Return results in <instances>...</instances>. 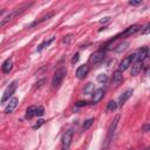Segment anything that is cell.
Masks as SVG:
<instances>
[{
  "instance_id": "6da1fadb",
  "label": "cell",
  "mask_w": 150,
  "mask_h": 150,
  "mask_svg": "<svg viewBox=\"0 0 150 150\" xmlns=\"http://www.w3.org/2000/svg\"><path fill=\"white\" fill-rule=\"evenodd\" d=\"M30 6H32V4H25V5H23V6H21L20 8H16L15 11H13V12H12L11 14H8L6 18H4L2 20H0V27H2L4 25H6V23H7V22H9L11 20H13L15 16L20 15L21 13H23V12H25L27 8H29Z\"/></svg>"
},
{
  "instance_id": "7a4b0ae2",
  "label": "cell",
  "mask_w": 150,
  "mask_h": 150,
  "mask_svg": "<svg viewBox=\"0 0 150 150\" xmlns=\"http://www.w3.org/2000/svg\"><path fill=\"white\" fill-rule=\"evenodd\" d=\"M64 75H66V69L64 68H60L54 73V76H53V80H52L53 88H59L60 87V84L62 83V81L64 79Z\"/></svg>"
},
{
  "instance_id": "3957f363",
  "label": "cell",
  "mask_w": 150,
  "mask_h": 150,
  "mask_svg": "<svg viewBox=\"0 0 150 150\" xmlns=\"http://www.w3.org/2000/svg\"><path fill=\"white\" fill-rule=\"evenodd\" d=\"M71 141H73V130H67L63 134L62 139H61V149L68 150L70 144H71Z\"/></svg>"
},
{
  "instance_id": "277c9868",
  "label": "cell",
  "mask_w": 150,
  "mask_h": 150,
  "mask_svg": "<svg viewBox=\"0 0 150 150\" xmlns=\"http://www.w3.org/2000/svg\"><path fill=\"white\" fill-rule=\"evenodd\" d=\"M16 87H18V81H16V80H14L13 82L9 83V86L7 87V89L5 90V93H4V95H2V98H1V102H2V103L9 100V97H11V96L14 94V91L16 90Z\"/></svg>"
},
{
  "instance_id": "5b68a950",
  "label": "cell",
  "mask_w": 150,
  "mask_h": 150,
  "mask_svg": "<svg viewBox=\"0 0 150 150\" xmlns=\"http://www.w3.org/2000/svg\"><path fill=\"white\" fill-rule=\"evenodd\" d=\"M120 120V116H116L112 121V123L110 124L109 129H108V134H107V137H105V143H104V148L109 145V143L112 141V136H114V132H115V129H116V125H117V122Z\"/></svg>"
},
{
  "instance_id": "8992f818",
  "label": "cell",
  "mask_w": 150,
  "mask_h": 150,
  "mask_svg": "<svg viewBox=\"0 0 150 150\" xmlns=\"http://www.w3.org/2000/svg\"><path fill=\"white\" fill-rule=\"evenodd\" d=\"M135 60V54H130V55H128V56H125L122 61H121V63H120V71H124L125 69H128L130 66H131V63H132V61Z\"/></svg>"
},
{
  "instance_id": "52a82bcc",
  "label": "cell",
  "mask_w": 150,
  "mask_h": 150,
  "mask_svg": "<svg viewBox=\"0 0 150 150\" xmlns=\"http://www.w3.org/2000/svg\"><path fill=\"white\" fill-rule=\"evenodd\" d=\"M103 59H104V53H103L102 50H97V52L93 53V54L89 56V63H90V64H97V63H100Z\"/></svg>"
},
{
  "instance_id": "ba28073f",
  "label": "cell",
  "mask_w": 150,
  "mask_h": 150,
  "mask_svg": "<svg viewBox=\"0 0 150 150\" xmlns=\"http://www.w3.org/2000/svg\"><path fill=\"white\" fill-rule=\"evenodd\" d=\"M139 26L138 25H132V26H130V27H128V28H125L121 34H118V35H116L115 36V39H117V38H120V36H130V35H132V34H135L137 30H139Z\"/></svg>"
},
{
  "instance_id": "9c48e42d",
  "label": "cell",
  "mask_w": 150,
  "mask_h": 150,
  "mask_svg": "<svg viewBox=\"0 0 150 150\" xmlns=\"http://www.w3.org/2000/svg\"><path fill=\"white\" fill-rule=\"evenodd\" d=\"M88 73H89V66L82 64V66H80V67L76 69L75 75H76L77 79H84V77L88 75Z\"/></svg>"
},
{
  "instance_id": "30bf717a",
  "label": "cell",
  "mask_w": 150,
  "mask_h": 150,
  "mask_svg": "<svg viewBox=\"0 0 150 150\" xmlns=\"http://www.w3.org/2000/svg\"><path fill=\"white\" fill-rule=\"evenodd\" d=\"M148 56H149V49H148V47H142L138 50V53L135 54V59L137 61H141V62H143Z\"/></svg>"
},
{
  "instance_id": "8fae6325",
  "label": "cell",
  "mask_w": 150,
  "mask_h": 150,
  "mask_svg": "<svg viewBox=\"0 0 150 150\" xmlns=\"http://www.w3.org/2000/svg\"><path fill=\"white\" fill-rule=\"evenodd\" d=\"M18 97H12L11 100H9V102H8V104H7V107L5 108V110H4V112L5 114H11L15 108H16V105H18Z\"/></svg>"
},
{
  "instance_id": "7c38bea8",
  "label": "cell",
  "mask_w": 150,
  "mask_h": 150,
  "mask_svg": "<svg viewBox=\"0 0 150 150\" xmlns=\"http://www.w3.org/2000/svg\"><path fill=\"white\" fill-rule=\"evenodd\" d=\"M103 96H104V90H103L102 88H100V89H96V90H94V93H93L91 102L95 104V103L100 102V101L103 98Z\"/></svg>"
},
{
  "instance_id": "4fadbf2b",
  "label": "cell",
  "mask_w": 150,
  "mask_h": 150,
  "mask_svg": "<svg viewBox=\"0 0 150 150\" xmlns=\"http://www.w3.org/2000/svg\"><path fill=\"white\" fill-rule=\"evenodd\" d=\"M131 94H132V89H127L121 96H120V100H118V105L120 107H122L125 102H127V100L131 96Z\"/></svg>"
},
{
  "instance_id": "5bb4252c",
  "label": "cell",
  "mask_w": 150,
  "mask_h": 150,
  "mask_svg": "<svg viewBox=\"0 0 150 150\" xmlns=\"http://www.w3.org/2000/svg\"><path fill=\"white\" fill-rule=\"evenodd\" d=\"M142 68H143V63H142L141 61H136V62L131 66V75L135 76V75L139 74L141 70H142Z\"/></svg>"
},
{
  "instance_id": "9a60e30c",
  "label": "cell",
  "mask_w": 150,
  "mask_h": 150,
  "mask_svg": "<svg viewBox=\"0 0 150 150\" xmlns=\"http://www.w3.org/2000/svg\"><path fill=\"white\" fill-rule=\"evenodd\" d=\"M12 66H13L12 60H11V59H7V60L2 63V66H1V70H2V73H5V74L9 73V71L12 70Z\"/></svg>"
},
{
  "instance_id": "2e32d148",
  "label": "cell",
  "mask_w": 150,
  "mask_h": 150,
  "mask_svg": "<svg viewBox=\"0 0 150 150\" xmlns=\"http://www.w3.org/2000/svg\"><path fill=\"white\" fill-rule=\"evenodd\" d=\"M121 82H122V71L115 70L114 74H112V83H114L115 86H117V84H120Z\"/></svg>"
},
{
  "instance_id": "e0dca14e",
  "label": "cell",
  "mask_w": 150,
  "mask_h": 150,
  "mask_svg": "<svg viewBox=\"0 0 150 150\" xmlns=\"http://www.w3.org/2000/svg\"><path fill=\"white\" fill-rule=\"evenodd\" d=\"M94 90H95V84L91 83V82H89V83H87V86L84 87L83 93H84L86 95H89V94H93Z\"/></svg>"
},
{
  "instance_id": "ac0fdd59",
  "label": "cell",
  "mask_w": 150,
  "mask_h": 150,
  "mask_svg": "<svg viewBox=\"0 0 150 150\" xmlns=\"http://www.w3.org/2000/svg\"><path fill=\"white\" fill-rule=\"evenodd\" d=\"M35 111H36V107L35 105H30L28 109H27V111H26V118H32V117H34L35 116Z\"/></svg>"
},
{
  "instance_id": "d6986e66",
  "label": "cell",
  "mask_w": 150,
  "mask_h": 150,
  "mask_svg": "<svg viewBox=\"0 0 150 150\" xmlns=\"http://www.w3.org/2000/svg\"><path fill=\"white\" fill-rule=\"evenodd\" d=\"M53 41H54V38H50L49 40H45V41H43V42H42V43H41V45H40V46L38 47V49H36V52H41V50H42L43 48H46V47H48V46H49V45H50V43H52Z\"/></svg>"
},
{
  "instance_id": "ffe728a7",
  "label": "cell",
  "mask_w": 150,
  "mask_h": 150,
  "mask_svg": "<svg viewBox=\"0 0 150 150\" xmlns=\"http://www.w3.org/2000/svg\"><path fill=\"white\" fill-rule=\"evenodd\" d=\"M128 46H129V43H128L127 41H124V42H122L121 45H118V46H117V48H116V52H117V53L124 52V50L128 48Z\"/></svg>"
},
{
  "instance_id": "44dd1931",
  "label": "cell",
  "mask_w": 150,
  "mask_h": 150,
  "mask_svg": "<svg viewBox=\"0 0 150 150\" xmlns=\"http://www.w3.org/2000/svg\"><path fill=\"white\" fill-rule=\"evenodd\" d=\"M93 122H94V118H89V120H87V121H84V123H83V125H82V130L83 131H86V130H88L90 127H91V124H93Z\"/></svg>"
},
{
  "instance_id": "7402d4cb",
  "label": "cell",
  "mask_w": 150,
  "mask_h": 150,
  "mask_svg": "<svg viewBox=\"0 0 150 150\" xmlns=\"http://www.w3.org/2000/svg\"><path fill=\"white\" fill-rule=\"evenodd\" d=\"M117 108V103L115 102V101H109L108 102V104H107V110L108 111H112V110H115Z\"/></svg>"
},
{
  "instance_id": "603a6c76",
  "label": "cell",
  "mask_w": 150,
  "mask_h": 150,
  "mask_svg": "<svg viewBox=\"0 0 150 150\" xmlns=\"http://www.w3.org/2000/svg\"><path fill=\"white\" fill-rule=\"evenodd\" d=\"M53 16V13H50V14H48V15H46V16H43V18H41L40 20H36V21H34L33 23H32V26H35V25H39V23H41V22H43V21H46V20H48L49 18H52Z\"/></svg>"
},
{
  "instance_id": "cb8c5ba5",
  "label": "cell",
  "mask_w": 150,
  "mask_h": 150,
  "mask_svg": "<svg viewBox=\"0 0 150 150\" xmlns=\"http://www.w3.org/2000/svg\"><path fill=\"white\" fill-rule=\"evenodd\" d=\"M45 114V109H43V107H41V105H39V107H36V111H35V116H42Z\"/></svg>"
},
{
  "instance_id": "d4e9b609",
  "label": "cell",
  "mask_w": 150,
  "mask_h": 150,
  "mask_svg": "<svg viewBox=\"0 0 150 150\" xmlns=\"http://www.w3.org/2000/svg\"><path fill=\"white\" fill-rule=\"evenodd\" d=\"M96 80H97V82H101V83H102V82H105V81L108 80V76H107L105 74H100Z\"/></svg>"
},
{
  "instance_id": "484cf974",
  "label": "cell",
  "mask_w": 150,
  "mask_h": 150,
  "mask_svg": "<svg viewBox=\"0 0 150 150\" xmlns=\"http://www.w3.org/2000/svg\"><path fill=\"white\" fill-rule=\"evenodd\" d=\"M88 104H89L88 101H79V102L75 103L76 107H84V105H88Z\"/></svg>"
},
{
  "instance_id": "4316f807",
  "label": "cell",
  "mask_w": 150,
  "mask_h": 150,
  "mask_svg": "<svg viewBox=\"0 0 150 150\" xmlns=\"http://www.w3.org/2000/svg\"><path fill=\"white\" fill-rule=\"evenodd\" d=\"M149 32H150V25L148 23V25L144 27V29H143V30H141V34L145 35V34H149Z\"/></svg>"
},
{
  "instance_id": "83f0119b",
  "label": "cell",
  "mask_w": 150,
  "mask_h": 150,
  "mask_svg": "<svg viewBox=\"0 0 150 150\" xmlns=\"http://www.w3.org/2000/svg\"><path fill=\"white\" fill-rule=\"evenodd\" d=\"M79 56H80V54H79V53H76V54L73 56V60H71V63H73V64H75V63L79 61Z\"/></svg>"
},
{
  "instance_id": "f1b7e54d",
  "label": "cell",
  "mask_w": 150,
  "mask_h": 150,
  "mask_svg": "<svg viewBox=\"0 0 150 150\" xmlns=\"http://www.w3.org/2000/svg\"><path fill=\"white\" fill-rule=\"evenodd\" d=\"M43 122H45L43 120H39V121H38V123H36V124H35L33 128H34V129H38V128H40V127L43 124Z\"/></svg>"
},
{
  "instance_id": "f546056e",
  "label": "cell",
  "mask_w": 150,
  "mask_h": 150,
  "mask_svg": "<svg viewBox=\"0 0 150 150\" xmlns=\"http://www.w3.org/2000/svg\"><path fill=\"white\" fill-rule=\"evenodd\" d=\"M128 4H129L130 6H138V5H141V1H131V0H130Z\"/></svg>"
},
{
  "instance_id": "4dcf8cb0",
  "label": "cell",
  "mask_w": 150,
  "mask_h": 150,
  "mask_svg": "<svg viewBox=\"0 0 150 150\" xmlns=\"http://www.w3.org/2000/svg\"><path fill=\"white\" fill-rule=\"evenodd\" d=\"M109 19H110L109 16H105V18H103V19L101 20V23H103V22H107V21H109Z\"/></svg>"
},
{
  "instance_id": "1f68e13d",
  "label": "cell",
  "mask_w": 150,
  "mask_h": 150,
  "mask_svg": "<svg viewBox=\"0 0 150 150\" xmlns=\"http://www.w3.org/2000/svg\"><path fill=\"white\" fill-rule=\"evenodd\" d=\"M148 130H149V124H145V125H144V128H143V131H144V132H146Z\"/></svg>"
},
{
  "instance_id": "d6a6232c",
  "label": "cell",
  "mask_w": 150,
  "mask_h": 150,
  "mask_svg": "<svg viewBox=\"0 0 150 150\" xmlns=\"http://www.w3.org/2000/svg\"><path fill=\"white\" fill-rule=\"evenodd\" d=\"M4 13H5V11H4V9H2V11H0V18H1V15H2Z\"/></svg>"
},
{
  "instance_id": "836d02e7",
  "label": "cell",
  "mask_w": 150,
  "mask_h": 150,
  "mask_svg": "<svg viewBox=\"0 0 150 150\" xmlns=\"http://www.w3.org/2000/svg\"><path fill=\"white\" fill-rule=\"evenodd\" d=\"M130 150H132V149H130Z\"/></svg>"
}]
</instances>
